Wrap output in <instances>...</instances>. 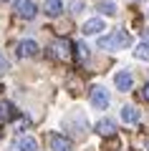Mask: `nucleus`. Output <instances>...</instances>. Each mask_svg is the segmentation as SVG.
<instances>
[{
	"label": "nucleus",
	"mask_w": 149,
	"mask_h": 151,
	"mask_svg": "<svg viewBox=\"0 0 149 151\" xmlns=\"http://www.w3.org/2000/svg\"><path fill=\"white\" fill-rule=\"evenodd\" d=\"M121 121H124V124H137V121H139V111L134 106H124L121 108Z\"/></svg>",
	"instance_id": "13"
},
{
	"label": "nucleus",
	"mask_w": 149,
	"mask_h": 151,
	"mask_svg": "<svg viewBox=\"0 0 149 151\" xmlns=\"http://www.w3.org/2000/svg\"><path fill=\"white\" fill-rule=\"evenodd\" d=\"M134 55H137L139 60H149V43H139L137 50H134Z\"/></svg>",
	"instance_id": "14"
},
{
	"label": "nucleus",
	"mask_w": 149,
	"mask_h": 151,
	"mask_svg": "<svg viewBox=\"0 0 149 151\" xmlns=\"http://www.w3.org/2000/svg\"><path fill=\"white\" fill-rule=\"evenodd\" d=\"M15 149L18 151H38V141L33 136H18L15 139Z\"/></svg>",
	"instance_id": "11"
},
{
	"label": "nucleus",
	"mask_w": 149,
	"mask_h": 151,
	"mask_svg": "<svg viewBox=\"0 0 149 151\" xmlns=\"http://www.w3.org/2000/svg\"><path fill=\"white\" fill-rule=\"evenodd\" d=\"M147 151H149V139H147Z\"/></svg>",
	"instance_id": "20"
},
{
	"label": "nucleus",
	"mask_w": 149,
	"mask_h": 151,
	"mask_svg": "<svg viewBox=\"0 0 149 151\" xmlns=\"http://www.w3.org/2000/svg\"><path fill=\"white\" fill-rule=\"evenodd\" d=\"M144 43H149V30H144Z\"/></svg>",
	"instance_id": "19"
},
{
	"label": "nucleus",
	"mask_w": 149,
	"mask_h": 151,
	"mask_svg": "<svg viewBox=\"0 0 149 151\" xmlns=\"http://www.w3.org/2000/svg\"><path fill=\"white\" fill-rule=\"evenodd\" d=\"M114 83H116V91H129L132 83H134V78H132L129 70H119V73L114 76Z\"/></svg>",
	"instance_id": "9"
},
{
	"label": "nucleus",
	"mask_w": 149,
	"mask_h": 151,
	"mask_svg": "<svg viewBox=\"0 0 149 151\" xmlns=\"http://www.w3.org/2000/svg\"><path fill=\"white\" fill-rule=\"evenodd\" d=\"M89 98H91V106L99 108V111L109 108V91L104 86H94V88H91V93H89Z\"/></svg>",
	"instance_id": "2"
},
{
	"label": "nucleus",
	"mask_w": 149,
	"mask_h": 151,
	"mask_svg": "<svg viewBox=\"0 0 149 151\" xmlns=\"http://www.w3.org/2000/svg\"><path fill=\"white\" fill-rule=\"evenodd\" d=\"M137 3H139V0H137Z\"/></svg>",
	"instance_id": "21"
},
{
	"label": "nucleus",
	"mask_w": 149,
	"mask_h": 151,
	"mask_svg": "<svg viewBox=\"0 0 149 151\" xmlns=\"http://www.w3.org/2000/svg\"><path fill=\"white\" fill-rule=\"evenodd\" d=\"M104 20L101 18H91V20H86L84 23V28H81V33H84V35H99V33L104 30Z\"/></svg>",
	"instance_id": "8"
},
{
	"label": "nucleus",
	"mask_w": 149,
	"mask_h": 151,
	"mask_svg": "<svg viewBox=\"0 0 149 151\" xmlns=\"http://www.w3.org/2000/svg\"><path fill=\"white\" fill-rule=\"evenodd\" d=\"M15 116H18V111L13 108V103L5 101V98H0V124H10Z\"/></svg>",
	"instance_id": "7"
},
{
	"label": "nucleus",
	"mask_w": 149,
	"mask_h": 151,
	"mask_svg": "<svg viewBox=\"0 0 149 151\" xmlns=\"http://www.w3.org/2000/svg\"><path fill=\"white\" fill-rule=\"evenodd\" d=\"M15 13L20 18H25V20H33L38 15V8L33 0H15Z\"/></svg>",
	"instance_id": "4"
},
{
	"label": "nucleus",
	"mask_w": 149,
	"mask_h": 151,
	"mask_svg": "<svg viewBox=\"0 0 149 151\" xmlns=\"http://www.w3.org/2000/svg\"><path fill=\"white\" fill-rule=\"evenodd\" d=\"M38 43L36 40H31V38H28V40H20V43H18V55H20V58H33V55H38Z\"/></svg>",
	"instance_id": "6"
},
{
	"label": "nucleus",
	"mask_w": 149,
	"mask_h": 151,
	"mask_svg": "<svg viewBox=\"0 0 149 151\" xmlns=\"http://www.w3.org/2000/svg\"><path fill=\"white\" fill-rule=\"evenodd\" d=\"M142 98H144V101H149V83H144V88H142Z\"/></svg>",
	"instance_id": "18"
},
{
	"label": "nucleus",
	"mask_w": 149,
	"mask_h": 151,
	"mask_svg": "<svg viewBox=\"0 0 149 151\" xmlns=\"http://www.w3.org/2000/svg\"><path fill=\"white\" fill-rule=\"evenodd\" d=\"M132 43L126 30H114L111 35H101L99 38V48L101 50H119V48H126Z\"/></svg>",
	"instance_id": "1"
},
{
	"label": "nucleus",
	"mask_w": 149,
	"mask_h": 151,
	"mask_svg": "<svg viewBox=\"0 0 149 151\" xmlns=\"http://www.w3.org/2000/svg\"><path fill=\"white\" fill-rule=\"evenodd\" d=\"M51 149L53 151H73V141L63 134H51Z\"/></svg>",
	"instance_id": "5"
},
{
	"label": "nucleus",
	"mask_w": 149,
	"mask_h": 151,
	"mask_svg": "<svg viewBox=\"0 0 149 151\" xmlns=\"http://www.w3.org/2000/svg\"><path fill=\"white\" fill-rule=\"evenodd\" d=\"M51 58H56V60H71V43L63 40V38L53 40V43H51Z\"/></svg>",
	"instance_id": "3"
},
{
	"label": "nucleus",
	"mask_w": 149,
	"mask_h": 151,
	"mask_svg": "<svg viewBox=\"0 0 149 151\" xmlns=\"http://www.w3.org/2000/svg\"><path fill=\"white\" fill-rule=\"evenodd\" d=\"M99 13H104V15H114V13H116V5L109 3V0H104V3H99Z\"/></svg>",
	"instance_id": "15"
},
{
	"label": "nucleus",
	"mask_w": 149,
	"mask_h": 151,
	"mask_svg": "<svg viewBox=\"0 0 149 151\" xmlns=\"http://www.w3.org/2000/svg\"><path fill=\"white\" fill-rule=\"evenodd\" d=\"M43 10H46V15L58 18V15H61V10H63V0H46Z\"/></svg>",
	"instance_id": "12"
},
{
	"label": "nucleus",
	"mask_w": 149,
	"mask_h": 151,
	"mask_svg": "<svg viewBox=\"0 0 149 151\" xmlns=\"http://www.w3.org/2000/svg\"><path fill=\"white\" fill-rule=\"evenodd\" d=\"M73 50H76V55H78L81 60H86V58H89V45H84V43H76V45H73Z\"/></svg>",
	"instance_id": "16"
},
{
	"label": "nucleus",
	"mask_w": 149,
	"mask_h": 151,
	"mask_svg": "<svg viewBox=\"0 0 149 151\" xmlns=\"http://www.w3.org/2000/svg\"><path fill=\"white\" fill-rule=\"evenodd\" d=\"M96 134L104 136V139H109V136L116 134V124H114L111 119H101L99 124H96Z\"/></svg>",
	"instance_id": "10"
},
{
	"label": "nucleus",
	"mask_w": 149,
	"mask_h": 151,
	"mask_svg": "<svg viewBox=\"0 0 149 151\" xmlns=\"http://www.w3.org/2000/svg\"><path fill=\"white\" fill-rule=\"evenodd\" d=\"M71 8H73V13H81V8H84V3H81V0H73V3H71Z\"/></svg>",
	"instance_id": "17"
}]
</instances>
